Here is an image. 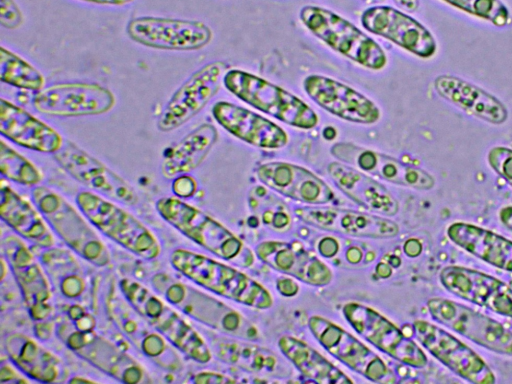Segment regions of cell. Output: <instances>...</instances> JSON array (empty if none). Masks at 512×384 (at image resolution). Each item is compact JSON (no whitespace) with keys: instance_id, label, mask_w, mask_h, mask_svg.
Listing matches in <instances>:
<instances>
[{"instance_id":"43","label":"cell","mask_w":512,"mask_h":384,"mask_svg":"<svg viewBox=\"0 0 512 384\" xmlns=\"http://www.w3.org/2000/svg\"><path fill=\"white\" fill-rule=\"evenodd\" d=\"M23 16L14 0H0V23L7 29L18 28Z\"/></svg>"},{"instance_id":"5","label":"cell","mask_w":512,"mask_h":384,"mask_svg":"<svg viewBox=\"0 0 512 384\" xmlns=\"http://www.w3.org/2000/svg\"><path fill=\"white\" fill-rule=\"evenodd\" d=\"M119 287L128 302L175 348L198 363L211 360L205 341L173 307L135 280L122 279Z\"/></svg>"},{"instance_id":"15","label":"cell","mask_w":512,"mask_h":384,"mask_svg":"<svg viewBox=\"0 0 512 384\" xmlns=\"http://www.w3.org/2000/svg\"><path fill=\"white\" fill-rule=\"evenodd\" d=\"M126 30L133 41L161 50H198L212 39L211 29L196 20L143 16L131 19Z\"/></svg>"},{"instance_id":"11","label":"cell","mask_w":512,"mask_h":384,"mask_svg":"<svg viewBox=\"0 0 512 384\" xmlns=\"http://www.w3.org/2000/svg\"><path fill=\"white\" fill-rule=\"evenodd\" d=\"M342 312L356 332L382 352L414 368L427 365L423 350L379 312L356 302L346 303Z\"/></svg>"},{"instance_id":"9","label":"cell","mask_w":512,"mask_h":384,"mask_svg":"<svg viewBox=\"0 0 512 384\" xmlns=\"http://www.w3.org/2000/svg\"><path fill=\"white\" fill-rule=\"evenodd\" d=\"M105 307L120 332L153 363L169 371L182 368L174 346L128 302L115 284L106 295Z\"/></svg>"},{"instance_id":"41","label":"cell","mask_w":512,"mask_h":384,"mask_svg":"<svg viewBox=\"0 0 512 384\" xmlns=\"http://www.w3.org/2000/svg\"><path fill=\"white\" fill-rule=\"evenodd\" d=\"M471 15L502 27L510 22V13L500 0H443Z\"/></svg>"},{"instance_id":"32","label":"cell","mask_w":512,"mask_h":384,"mask_svg":"<svg viewBox=\"0 0 512 384\" xmlns=\"http://www.w3.org/2000/svg\"><path fill=\"white\" fill-rule=\"evenodd\" d=\"M5 348L12 363L27 377L40 382H56L65 374L61 359L29 336L9 333Z\"/></svg>"},{"instance_id":"10","label":"cell","mask_w":512,"mask_h":384,"mask_svg":"<svg viewBox=\"0 0 512 384\" xmlns=\"http://www.w3.org/2000/svg\"><path fill=\"white\" fill-rule=\"evenodd\" d=\"M57 334L78 356L124 383L150 382L144 368L111 341L93 330H79L69 322L58 326Z\"/></svg>"},{"instance_id":"40","label":"cell","mask_w":512,"mask_h":384,"mask_svg":"<svg viewBox=\"0 0 512 384\" xmlns=\"http://www.w3.org/2000/svg\"><path fill=\"white\" fill-rule=\"evenodd\" d=\"M0 171L9 180L27 186L38 184L42 178L29 160L3 141L0 142Z\"/></svg>"},{"instance_id":"24","label":"cell","mask_w":512,"mask_h":384,"mask_svg":"<svg viewBox=\"0 0 512 384\" xmlns=\"http://www.w3.org/2000/svg\"><path fill=\"white\" fill-rule=\"evenodd\" d=\"M2 249L30 316L35 321L45 320L52 313L51 290L40 264L25 243L14 235L2 240Z\"/></svg>"},{"instance_id":"14","label":"cell","mask_w":512,"mask_h":384,"mask_svg":"<svg viewBox=\"0 0 512 384\" xmlns=\"http://www.w3.org/2000/svg\"><path fill=\"white\" fill-rule=\"evenodd\" d=\"M229 66L210 62L196 70L172 94L157 120L160 131L175 130L197 115L219 91Z\"/></svg>"},{"instance_id":"7","label":"cell","mask_w":512,"mask_h":384,"mask_svg":"<svg viewBox=\"0 0 512 384\" xmlns=\"http://www.w3.org/2000/svg\"><path fill=\"white\" fill-rule=\"evenodd\" d=\"M32 199L45 221L73 251L97 266L110 262V253L89 220L66 199L45 186H36Z\"/></svg>"},{"instance_id":"49","label":"cell","mask_w":512,"mask_h":384,"mask_svg":"<svg viewBox=\"0 0 512 384\" xmlns=\"http://www.w3.org/2000/svg\"><path fill=\"white\" fill-rule=\"evenodd\" d=\"M499 218L503 225L512 231V206L503 207L499 212Z\"/></svg>"},{"instance_id":"29","label":"cell","mask_w":512,"mask_h":384,"mask_svg":"<svg viewBox=\"0 0 512 384\" xmlns=\"http://www.w3.org/2000/svg\"><path fill=\"white\" fill-rule=\"evenodd\" d=\"M327 170L338 189L367 210L384 216L398 212L399 204L394 196L361 170L343 162H332Z\"/></svg>"},{"instance_id":"20","label":"cell","mask_w":512,"mask_h":384,"mask_svg":"<svg viewBox=\"0 0 512 384\" xmlns=\"http://www.w3.org/2000/svg\"><path fill=\"white\" fill-rule=\"evenodd\" d=\"M363 27L403 49L429 58L436 52L432 34L417 20L391 6L375 5L361 15Z\"/></svg>"},{"instance_id":"51","label":"cell","mask_w":512,"mask_h":384,"mask_svg":"<svg viewBox=\"0 0 512 384\" xmlns=\"http://www.w3.org/2000/svg\"><path fill=\"white\" fill-rule=\"evenodd\" d=\"M97 4H107V5H124L132 2L133 0H82Z\"/></svg>"},{"instance_id":"30","label":"cell","mask_w":512,"mask_h":384,"mask_svg":"<svg viewBox=\"0 0 512 384\" xmlns=\"http://www.w3.org/2000/svg\"><path fill=\"white\" fill-rule=\"evenodd\" d=\"M434 87L442 98L467 114L492 124H502L507 120L508 111L500 100L466 80L441 75L435 79Z\"/></svg>"},{"instance_id":"6","label":"cell","mask_w":512,"mask_h":384,"mask_svg":"<svg viewBox=\"0 0 512 384\" xmlns=\"http://www.w3.org/2000/svg\"><path fill=\"white\" fill-rule=\"evenodd\" d=\"M304 26L329 47L361 66L380 70L387 63L381 46L358 27L335 12L305 5L299 12Z\"/></svg>"},{"instance_id":"18","label":"cell","mask_w":512,"mask_h":384,"mask_svg":"<svg viewBox=\"0 0 512 384\" xmlns=\"http://www.w3.org/2000/svg\"><path fill=\"white\" fill-rule=\"evenodd\" d=\"M54 158L67 173L91 190L125 205L138 202L128 182L75 143L64 140Z\"/></svg>"},{"instance_id":"8","label":"cell","mask_w":512,"mask_h":384,"mask_svg":"<svg viewBox=\"0 0 512 384\" xmlns=\"http://www.w3.org/2000/svg\"><path fill=\"white\" fill-rule=\"evenodd\" d=\"M76 203L93 226L128 251L146 260L160 254L157 238L124 209L88 191L80 192Z\"/></svg>"},{"instance_id":"19","label":"cell","mask_w":512,"mask_h":384,"mask_svg":"<svg viewBox=\"0 0 512 384\" xmlns=\"http://www.w3.org/2000/svg\"><path fill=\"white\" fill-rule=\"evenodd\" d=\"M330 152L340 162L392 184L418 190H430L435 185L432 175L423 169L353 143H335Z\"/></svg>"},{"instance_id":"46","label":"cell","mask_w":512,"mask_h":384,"mask_svg":"<svg viewBox=\"0 0 512 384\" xmlns=\"http://www.w3.org/2000/svg\"><path fill=\"white\" fill-rule=\"evenodd\" d=\"M0 381L2 383L10 382V383H26L28 380L24 378L18 371L6 362L1 363L0 370Z\"/></svg>"},{"instance_id":"42","label":"cell","mask_w":512,"mask_h":384,"mask_svg":"<svg viewBox=\"0 0 512 384\" xmlns=\"http://www.w3.org/2000/svg\"><path fill=\"white\" fill-rule=\"evenodd\" d=\"M491 168L512 186V149L497 146L487 156Z\"/></svg>"},{"instance_id":"44","label":"cell","mask_w":512,"mask_h":384,"mask_svg":"<svg viewBox=\"0 0 512 384\" xmlns=\"http://www.w3.org/2000/svg\"><path fill=\"white\" fill-rule=\"evenodd\" d=\"M197 189L196 180L189 175L181 174L176 176L172 183V190L179 198L191 197Z\"/></svg>"},{"instance_id":"23","label":"cell","mask_w":512,"mask_h":384,"mask_svg":"<svg viewBox=\"0 0 512 384\" xmlns=\"http://www.w3.org/2000/svg\"><path fill=\"white\" fill-rule=\"evenodd\" d=\"M439 278L457 297L512 318V289L498 278L460 266L443 268Z\"/></svg>"},{"instance_id":"45","label":"cell","mask_w":512,"mask_h":384,"mask_svg":"<svg viewBox=\"0 0 512 384\" xmlns=\"http://www.w3.org/2000/svg\"><path fill=\"white\" fill-rule=\"evenodd\" d=\"M190 381L193 383H230L236 382V379L216 372L201 371L194 374Z\"/></svg>"},{"instance_id":"26","label":"cell","mask_w":512,"mask_h":384,"mask_svg":"<svg viewBox=\"0 0 512 384\" xmlns=\"http://www.w3.org/2000/svg\"><path fill=\"white\" fill-rule=\"evenodd\" d=\"M219 125L236 138L256 147L278 149L288 142L287 133L274 122L246 108L226 101L212 107Z\"/></svg>"},{"instance_id":"52","label":"cell","mask_w":512,"mask_h":384,"mask_svg":"<svg viewBox=\"0 0 512 384\" xmlns=\"http://www.w3.org/2000/svg\"><path fill=\"white\" fill-rule=\"evenodd\" d=\"M368 4H376V3H380V2H383L385 0H362Z\"/></svg>"},{"instance_id":"36","label":"cell","mask_w":512,"mask_h":384,"mask_svg":"<svg viewBox=\"0 0 512 384\" xmlns=\"http://www.w3.org/2000/svg\"><path fill=\"white\" fill-rule=\"evenodd\" d=\"M278 346L284 356L308 380L322 384L352 382L341 370L312 347L292 336H282Z\"/></svg>"},{"instance_id":"35","label":"cell","mask_w":512,"mask_h":384,"mask_svg":"<svg viewBox=\"0 0 512 384\" xmlns=\"http://www.w3.org/2000/svg\"><path fill=\"white\" fill-rule=\"evenodd\" d=\"M217 138V129L212 124H201L164 151L162 174L172 178L196 169L208 155Z\"/></svg>"},{"instance_id":"3","label":"cell","mask_w":512,"mask_h":384,"mask_svg":"<svg viewBox=\"0 0 512 384\" xmlns=\"http://www.w3.org/2000/svg\"><path fill=\"white\" fill-rule=\"evenodd\" d=\"M151 284L167 302L192 319L229 336L258 338L256 328L247 319L196 288L164 273L154 275Z\"/></svg>"},{"instance_id":"50","label":"cell","mask_w":512,"mask_h":384,"mask_svg":"<svg viewBox=\"0 0 512 384\" xmlns=\"http://www.w3.org/2000/svg\"><path fill=\"white\" fill-rule=\"evenodd\" d=\"M398 6L405 9L406 11L413 12L417 10L419 6V0H394Z\"/></svg>"},{"instance_id":"21","label":"cell","mask_w":512,"mask_h":384,"mask_svg":"<svg viewBox=\"0 0 512 384\" xmlns=\"http://www.w3.org/2000/svg\"><path fill=\"white\" fill-rule=\"evenodd\" d=\"M303 88L318 106L343 120L373 124L381 117L380 109L372 100L336 79L309 75L303 81Z\"/></svg>"},{"instance_id":"4","label":"cell","mask_w":512,"mask_h":384,"mask_svg":"<svg viewBox=\"0 0 512 384\" xmlns=\"http://www.w3.org/2000/svg\"><path fill=\"white\" fill-rule=\"evenodd\" d=\"M223 84L242 101L290 126L312 129L319 122L318 115L303 100L247 71L228 70Z\"/></svg>"},{"instance_id":"1","label":"cell","mask_w":512,"mask_h":384,"mask_svg":"<svg viewBox=\"0 0 512 384\" xmlns=\"http://www.w3.org/2000/svg\"><path fill=\"white\" fill-rule=\"evenodd\" d=\"M170 263L175 270L195 284L235 302L268 309L273 300L259 283L226 264L185 249L174 250Z\"/></svg>"},{"instance_id":"25","label":"cell","mask_w":512,"mask_h":384,"mask_svg":"<svg viewBox=\"0 0 512 384\" xmlns=\"http://www.w3.org/2000/svg\"><path fill=\"white\" fill-rule=\"evenodd\" d=\"M260 182L292 200L318 206L332 202V189L308 169L291 163L274 161L256 170Z\"/></svg>"},{"instance_id":"2","label":"cell","mask_w":512,"mask_h":384,"mask_svg":"<svg viewBox=\"0 0 512 384\" xmlns=\"http://www.w3.org/2000/svg\"><path fill=\"white\" fill-rule=\"evenodd\" d=\"M156 210L171 226L214 255L241 267L253 263L251 250L198 208L179 198L164 197L156 202Z\"/></svg>"},{"instance_id":"47","label":"cell","mask_w":512,"mask_h":384,"mask_svg":"<svg viewBox=\"0 0 512 384\" xmlns=\"http://www.w3.org/2000/svg\"><path fill=\"white\" fill-rule=\"evenodd\" d=\"M323 240L318 245V250L324 257H333L338 250V243L333 238H325Z\"/></svg>"},{"instance_id":"37","label":"cell","mask_w":512,"mask_h":384,"mask_svg":"<svg viewBox=\"0 0 512 384\" xmlns=\"http://www.w3.org/2000/svg\"><path fill=\"white\" fill-rule=\"evenodd\" d=\"M40 259L51 283L64 297L75 299L86 290V274L70 252L51 247Z\"/></svg>"},{"instance_id":"38","label":"cell","mask_w":512,"mask_h":384,"mask_svg":"<svg viewBox=\"0 0 512 384\" xmlns=\"http://www.w3.org/2000/svg\"><path fill=\"white\" fill-rule=\"evenodd\" d=\"M0 79L16 88L37 92L45 83L43 75L34 66L4 47L0 48Z\"/></svg>"},{"instance_id":"12","label":"cell","mask_w":512,"mask_h":384,"mask_svg":"<svg viewBox=\"0 0 512 384\" xmlns=\"http://www.w3.org/2000/svg\"><path fill=\"white\" fill-rule=\"evenodd\" d=\"M427 308L440 324L488 350L512 356V332L496 320L444 298L429 299Z\"/></svg>"},{"instance_id":"17","label":"cell","mask_w":512,"mask_h":384,"mask_svg":"<svg viewBox=\"0 0 512 384\" xmlns=\"http://www.w3.org/2000/svg\"><path fill=\"white\" fill-rule=\"evenodd\" d=\"M413 329L424 348L459 377L476 384L496 381L483 359L447 331L424 320H416Z\"/></svg>"},{"instance_id":"13","label":"cell","mask_w":512,"mask_h":384,"mask_svg":"<svg viewBox=\"0 0 512 384\" xmlns=\"http://www.w3.org/2000/svg\"><path fill=\"white\" fill-rule=\"evenodd\" d=\"M308 325L318 342L351 370L373 382H396L395 374L383 360L341 327L321 316H312Z\"/></svg>"},{"instance_id":"16","label":"cell","mask_w":512,"mask_h":384,"mask_svg":"<svg viewBox=\"0 0 512 384\" xmlns=\"http://www.w3.org/2000/svg\"><path fill=\"white\" fill-rule=\"evenodd\" d=\"M114 105L113 93L95 83L53 84L38 91L33 98V106L38 112L58 117L99 115Z\"/></svg>"},{"instance_id":"28","label":"cell","mask_w":512,"mask_h":384,"mask_svg":"<svg viewBox=\"0 0 512 384\" xmlns=\"http://www.w3.org/2000/svg\"><path fill=\"white\" fill-rule=\"evenodd\" d=\"M256 253L273 269L307 284L324 286L332 280V272L327 265L303 248L292 244L266 241L256 247Z\"/></svg>"},{"instance_id":"22","label":"cell","mask_w":512,"mask_h":384,"mask_svg":"<svg viewBox=\"0 0 512 384\" xmlns=\"http://www.w3.org/2000/svg\"><path fill=\"white\" fill-rule=\"evenodd\" d=\"M303 222L316 228L357 238L387 239L399 232L385 217L336 207H300L294 210Z\"/></svg>"},{"instance_id":"33","label":"cell","mask_w":512,"mask_h":384,"mask_svg":"<svg viewBox=\"0 0 512 384\" xmlns=\"http://www.w3.org/2000/svg\"><path fill=\"white\" fill-rule=\"evenodd\" d=\"M212 349L223 362L263 376L287 377L289 367L270 350L226 337L212 340Z\"/></svg>"},{"instance_id":"39","label":"cell","mask_w":512,"mask_h":384,"mask_svg":"<svg viewBox=\"0 0 512 384\" xmlns=\"http://www.w3.org/2000/svg\"><path fill=\"white\" fill-rule=\"evenodd\" d=\"M251 208L263 223L274 231L283 232L290 227L291 218L286 205L263 186H256L249 193Z\"/></svg>"},{"instance_id":"48","label":"cell","mask_w":512,"mask_h":384,"mask_svg":"<svg viewBox=\"0 0 512 384\" xmlns=\"http://www.w3.org/2000/svg\"><path fill=\"white\" fill-rule=\"evenodd\" d=\"M278 290L284 296L290 297L298 292V285L290 279H280L277 282Z\"/></svg>"},{"instance_id":"31","label":"cell","mask_w":512,"mask_h":384,"mask_svg":"<svg viewBox=\"0 0 512 384\" xmlns=\"http://www.w3.org/2000/svg\"><path fill=\"white\" fill-rule=\"evenodd\" d=\"M449 239L475 257L512 272V241L476 225L455 222L447 228Z\"/></svg>"},{"instance_id":"34","label":"cell","mask_w":512,"mask_h":384,"mask_svg":"<svg viewBox=\"0 0 512 384\" xmlns=\"http://www.w3.org/2000/svg\"><path fill=\"white\" fill-rule=\"evenodd\" d=\"M1 218L19 236L42 248H51L55 239L51 234L44 217L11 187L1 184Z\"/></svg>"},{"instance_id":"27","label":"cell","mask_w":512,"mask_h":384,"mask_svg":"<svg viewBox=\"0 0 512 384\" xmlns=\"http://www.w3.org/2000/svg\"><path fill=\"white\" fill-rule=\"evenodd\" d=\"M0 132L15 144L41 153L54 154L64 142L51 126L3 98L0 100Z\"/></svg>"}]
</instances>
